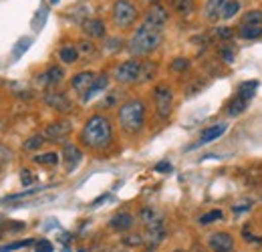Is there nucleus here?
Segmentation results:
<instances>
[{
	"label": "nucleus",
	"mask_w": 262,
	"mask_h": 252,
	"mask_svg": "<svg viewBox=\"0 0 262 252\" xmlns=\"http://www.w3.org/2000/svg\"><path fill=\"white\" fill-rule=\"evenodd\" d=\"M79 139L91 152H105L113 143V125L109 117H105L103 113L91 115L85 121Z\"/></svg>",
	"instance_id": "nucleus-1"
},
{
	"label": "nucleus",
	"mask_w": 262,
	"mask_h": 252,
	"mask_svg": "<svg viewBox=\"0 0 262 252\" xmlns=\"http://www.w3.org/2000/svg\"><path fill=\"white\" fill-rule=\"evenodd\" d=\"M117 119H119V127L127 133V135H139L145 127L147 121V105L143 99H127L125 103L119 105L117 111Z\"/></svg>",
	"instance_id": "nucleus-2"
},
{
	"label": "nucleus",
	"mask_w": 262,
	"mask_h": 252,
	"mask_svg": "<svg viewBox=\"0 0 262 252\" xmlns=\"http://www.w3.org/2000/svg\"><path fill=\"white\" fill-rule=\"evenodd\" d=\"M161 40H163V30H157V28L141 22L135 28V32L131 34L129 42H127V51L133 57H147L159 48Z\"/></svg>",
	"instance_id": "nucleus-3"
},
{
	"label": "nucleus",
	"mask_w": 262,
	"mask_h": 252,
	"mask_svg": "<svg viewBox=\"0 0 262 252\" xmlns=\"http://www.w3.org/2000/svg\"><path fill=\"white\" fill-rule=\"evenodd\" d=\"M111 16H113V22H115L117 28H129L135 24V20L139 16V10H137L133 0H115Z\"/></svg>",
	"instance_id": "nucleus-4"
},
{
	"label": "nucleus",
	"mask_w": 262,
	"mask_h": 252,
	"mask_svg": "<svg viewBox=\"0 0 262 252\" xmlns=\"http://www.w3.org/2000/svg\"><path fill=\"white\" fill-rule=\"evenodd\" d=\"M153 103L159 119H167L173 111V89L167 83H159L153 87Z\"/></svg>",
	"instance_id": "nucleus-5"
},
{
	"label": "nucleus",
	"mask_w": 262,
	"mask_h": 252,
	"mask_svg": "<svg viewBox=\"0 0 262 252\" xmlns=\"http://www.w3.org/2000/svg\"><path fill=\"white\" fill-rule=\"evenodd\" d=\"M115 81L123 83V85H131V83H141V75H143V61L139 59H129L123 61L115 67Z\"/></svg>",
	"instance_id": "nucleus-6"
},
{
	"label": "nucleus",
	"mask_w": 262,
	"mask_h": 252,
	"mask_svg": "<svg viewBox=\"0 0 262 252\" xmlns=\"http://www.w3.org/2000/svg\"><path fill=\"white\" fill-rule=\"evenodd\" d=\"M167 20H169V12L161 4H151L149 10L145 12V18H143L145 24H149V26H153L157 30H163V26L167 24Z\"/></svg>",
	"instance_id": "nucleus-7"
},
{
	"label": "nucleus",
	"mask_w": 262,
	"mask_h": 252,
	"mask_svg": "<svg viewBox=\"0 0 262 252\" xmlns=\"http://www.w3.org/2000/svg\"><path fill=\"white\" fill-rule=\"evenodd\" d=\"M45 103H47L49 107L61 111V113H67V111L73 109V103H71V99H69V95H67L65 91L49 89V91L45 93Z\"/></svg>",
	"instance_id": "nucleus-8"
},
{
	"label": "nucleus",
	"mask_w": 262,
	"mask_h": 252,
	"mask_svg": "<svg viewBox=\"0 0 262 252\" xmlns=\"http://www.w3.org/2000/svg\"><path fill=\"white\" fill-rule=\"evenodd\" d=\"M208 246L212 252H234V236L228 232H214L208 238Z\"/></svg>",
	"instance_id": "nucleus-9"
},
{
	"label": "nucleus",
	"mask_w": 262,
	"mask_h": 252,
	"mask_svg": "<svg viewBox=\"0 0 262 252\" xmlns=\"http://www.w3.org/2000/svg\"><path fill=\"white\" fill-rule=\"evenodd\" d=\"M71 133V123L69 121H65V119H61V121H53V123H49L47 125V129H45V137H47V141H65V137Z\"/></svg>",
	"instance_id": "nucleus-10"
},
{
	"label": "nucleus",
	"mask_w": 262,
	"mask_h": 252,
	"mask_svg": "<svg viewBox=\"0 0 262 252\" xmlns=\"http://www.w3.org/2000/svg\"><path fill=\"white\" fill-rule=\"evenodd\" d=\"M97 79V75L93 73V71H81V73H77L73 79H71V87H73V91L77 93V95H85L87 91H89V87L93 85V81Z\"/></svg>",
	"instance_id": "nucleus-11"
},
{
	"label": "nucleus",
	"mask_w": 262,
	"mask_h": 252,
	"mask_svg": "<svg viewBox=\"0 0 262 252\" xmlns=\"http://www.w3.org/2000/svg\"><path fill=\"white\" fill-rule=\"evenodd\" d=\"M63 160H65L67 172H73V170L81 164V160H83L81 147L75 145V143H65V147H63Z\"/></svg>",
	"instance_id": "nucleus-12"
},
{
	"label": "nucleus",
	"mask_w": 262,
	"mask_h": 252,
	"mask_svg": "<svg viewBox=\"0 0 262 252\" xmlns=\"http://www.w3.org/2000/svg\"><path fill=\"white\" fill-rule=\"evenodd\" d=\"M226 129H228V123H214V125L206 127V129L202 131V135H200L198 145H206V143H212V141L220 139V137L226 133Z\"/></svg>",
	"instance_id": "nucleus-13"
},
{
	"label": "nucleus",
	"mask_w": 262,
	"mask_h": 252,
	"mask_svg": "<svg viewBox=\"0 0 262 252\" xmlns=\"http://www.w3.org/2000/svg\"><path fill=\"white\" fill-rule=\"evenodd\" d=\"M228 2H230V0H208V2L204 4V16H206L210 22L220 20Z\"/></svg>",
	"instance_id": "nucleus-14"
},
{
	"label": "nucleus",
	"mask_w": 262,
	"mask_h": 252,
	"mask_svg": "<svg viewBox=\"0 0 262 252\" xmlns=\"http://www.w3.org/2000/svg\"><path fill=\"white\" fill-rule=\"evenodd\" d=\"M83 32L89 38H103L105 32H107V26L101 18H89V20L83 22Z\"/></svg>",
	"instance_id": "nucleus-15"
},
{
	"label": "nucleus",
	"mask_w": 262,
	"mask_h": 252,
	"mask_svg": "<svg viewBox=\"0 0 262 252\" xmlns=\"http://www.w3.org/2000/svg\"><path fill=\"white\" fill-rule=\"evenodd\" d=\"M133 216H131L129 212H125V210H121V212H117L111 220H109V226H111V230H115V232H127L131 230V226H133Z\"/></svg>",
	"instance_id": "nucleus-16"
},
{
	"label": "nucleus",
	"mask_w": 262,
	"mask_h": 252,
	"mask_svg": "<svg viewBox=\"0 0 262 252\" xmlns=\"http://www.w3.org/2000/svg\"><path fill=\"white\" fill-rule=\"evenodd\" d=\"M107 87H109V77H107L105 73H101V75H97V79L93 81V85L89 87V91H87V93H85V95L81 97V101H83V103H89V101H91V99H93L95 95H99V93H103V91H105Z\"/></svg>",
	"instance_id": "nucleus-17"
},
{
	"label": "nucleus",
	"mask_w": 262,
	"mask_h": 252,
	"mask_svg": "<svg viewBox=\"0 0 262 252\" xmlns=\"http://www.w3.org/2000/svg\"><path fill=\"white\" fill-rule=\"evenodd\" d=\"M63 79H65V71H63V67H59V65L49 67V69L42 73V77H40V81H42L45 85H49V87L59 85Z\"/></svg>",
	"instance_id": "nucleus-18"
},
{
	"label": "nucleus",
	"mask_w": 262,
	"mask_h": 252,
	"mask_svg": "<svg viewBox=\"0 0 262 252\" xmlns=\"http://www.w3.org/2000/svg\"><path fill=\"white\" fill-rule=\"evenodd\" d=\"M256 89H258V81H244V83L238 87L236 97H240L242 101L250 103V101H252V97L256 95Z\"/></svg>",
	"instance_id": "nucleus-19"
},
{
	"label": "nucleus",
	"mask_w": 262,
	"mask_h": 252,
	"mask_svg": "<svg viewBox=\"0 0 262 252\" xmlns=\"http://www.w3.org/2000/svg\"><path fill=\"white\" fill-rule=\"evenodd\" d=\"M171 8L180 16H190L196 10V0H171Z\"/></svg>",
	"instance_id": "nucleus-20"
},
{
	"label": "nucleus",
	"mask_w": 262,
	"mask_h": 252,
	"mask_svg": "<svg viewBox=\"0 0 262 252\" xmlns=\"http://www.w3.org/2000/svg\"><path fill=\"white\" fill-rule=\"evenodd\" d=\"M240 26H262L260 8H254V10L244 12V16H242V20H240Z\"/></svg>",
	"instance_id": "nucleus-21"
},
{
	"label": "nucleus",
	"mask_w": 262,
	"mask_h": 252,
	"mask_svg": "<svg viewBox=\"0 0 262 252\" xmlns=\"http://www.w3.org/2000/svg\"><path fill=\"white\" fill-rule=\"evenodd\" d=\"M79 51H77V46H71V44H67V46H63L61 51H59V59L65 63V65H73V63H77L79 61Z\"/></svg>",
	"instance_id": "nucleus-22"
},
{
	"label": "nucleus",
	"mask_w": 262,
	"mask_h": 252,
	"mask_svg": "<svg viewBox=\"0 0 262 252\" xmlns=\"http://www.w3.org/2000/svg\"><path fill=\"white\" fill-rule=\"evenodd\" d=\"M246 107H248V103H246V101H242L240 97H234V99L228 103L226 113H228L230 117H238V115H242V113L246 111Z\"/></svg>",
	"instance_id": "nucleus-23"
},
{
	"label": "nucleus",
	"mask_w": 262,
	"mask_h": 252,
	"mask_svg": "<svg viewBox=\"0 0 262 252\" xmlns=\"http://www.w3.org/2000/svg\"><path fill=\"white\" fill-rule=\"evenodd\" d=\"M77 51H79V55H83V57H87V59H95V57H97V46H95L91 40H79Z\"/></svg>",
	"instance_id": "nucleus-24"
},
{
	"label": "nucleus",
	"mask_w": 262,
	"mask_h": 252,
	"mask_svg": "<svg viewBox=\"0 0 262 252\" xmlns=\"http://www.w3.org/2000/svg\"><path fill=\"white\" fill-rule=\"evenodd\" d=\"M32 160H34V164H40V166H57L59 164V154L57 152H47V154L34 156Z\"/></svg>",
	"instance_id": "nucleus-25"
},
{
	"label": "nucleus",
	"mask_w": 262,
	"mask_h": 252,
	"mask_svg": "<svg viewBox=\"0 0 262 252\" xmlns=\"http://www.w3.org/2000/svg\"><path fill=\"white\" fill-rule=\"evenodd\" d=\"M218 220H224V212H222V210H210V212L202 214L198 222H200L202 226H208V224H214V222H218Z\"/></svg>",
	"instance_id": "nucleus-26"
},
{
	"label": "nucleus",
	"mask_w": 262,
	"mask_h": 252,
	"mask_svg": "<svg viewBox=\"0 0 262 252\" xmlns=\"http://www.w3.org/2000/svg\"><path fill=\"white\" fill-rule=\"evenodd\" d=\"M238 34L246 40H254V38H260L262 36V26H240L238 28Z\"/></svg>",
	"instance_id": "nucleus-27"
},
{
	"label": "nucleus",
	"mask_w": 262,
	"mask_h": 252,
	"mask_svg": "<svg viewBox=\"0 0 262 252\" xmlns=\"http://www.w3.org/2000/svg\"><path fill=\"white\" fill-rule=\"evenodd\" d=\"M139 220H141L145 226H151V224L159 222V218H157V214H155L153 208H141V210H139Z\"/></svg>",
	"instance_id": "nucleus-28"
},
{
	"label": "nucleus",
	"mask_w": 262,
	"mask_h": 252,
	"mask_svg": "<svg viewBox=\"0 0 262 252\" xmlns=\"http://www.w3.org/2000/svg\"><path fill=\"white\" fill-rule=\"evenodd\" d=\"M45 141H47V137H45L42 133H38V135H32L30 139H26V143H24V149H28V152H36V149H40V147L45 145Z\"/></svg>",
	"instance_id": "nucleus-29"
},
{
	"label": "nucleus",
	"mask_w": 262,
	"mask_h": 252,
	"mask_svg": "<svg viewBox=\"0 0 262 252\" xmlns=\"http://www.w3.org/2000/svg\"><path fill=\"white\" fill-rule=\"evenodd\" d=\"M28 48H30V38L24 36V38H20V40L16 42V46L12 48V57H14V59H20Z\"/></svg>",
	"instance_id": "nucleus-30"
},
{
	"label": "nucleus",
	"mask_w": 262,
	"mask_h": 252,
	"mask_svg": "<svg viewBox=\"0 0 262 252\" xmlns=\"http://www.w3.org/2000/svg\"><path fill=\"white\" fill-rule=\"evenodd\" d=\"M238 12H240V2H238V0H230V2L226 4V8H224L222 18H224V20H230V18H234Z\"/></svg>",
	"instance_id": "nucleus-31"
},
{
	"label": "nucleus",
	"mask_w": 262,
	"mask_h": 252,
	"mask_svg": "<svg viewBox=\"0 0 262 252\" xmlns=\"http://www.w3.org/2000/svg\"><path fill=\"white\" fill-rule=\"evenodd\" d=\"M171 71H176V73H184V71H188L190 67H192V63H190V59H186V57H178V59H173L171 61Z\"/></svg>",
	"instance_id": "nucleus-32"
},
{
	"label": "nucleus",
	"mask_w": 262,
	"mask_h": 252,
	"mask_svg": "<svg viewBox=\"0 0 262 252\" xmlns=\"http://www.w3.org/2000/svg\"><path fill=\"white\" fill-rule=\"evenodd\" d=\"M30 244H34V240H30V238H26V240H16V242H10V244L0 246V252L18 250V248H26V246H30Z\"/></svg>",
	"instance_id": "nucleus-33"
},
{
	"label": "nucleus",
	"mask_w": 262,
	"mask_h": 252,
	"mask_svg": "<svg viewBox=\"0 0 262 252\" xmlns=\"http://www.w3.org/2000/svg\"><path fill=\"white\" fill-rule=\"evenodd\" d=\"M157 71V65L151 61H143V75H141V83H147Z\"/></svg>",
	"instance_id": "nucleus-34"
},
{
	"label": "nucleus",
	"mask_w": 262,
	"mask_h": 252,
	"mask_svg": "<svg viewBox=\"0 0 262 252\" xmlns=\"http://www.w3.org/2000/svg\"><path fill=\"white\" fill-rule=\"evenodd\" d=\"M214 34H216L220 40H230V38L234 36V30H232L230 26L220 24V26H216V28H214Z\"/></svg>",
	"instance_id": "nucleus-35"
},
{
	"label": "nucleus",
	"mask_w": 262,
	"mask_h": 252,
	"mask_svg": "<svg viewBox=\"0 0 262 252\" xmlns=\"http://www.w3.org/2000/svg\"><path fill=\"white\" fill-rule=\"evenodd\" d=\"M47 14H49V10H47V8H40V12L34 16V22H32V28H34V30H40V28H42V24H45V20H47Z\"/></svg>",
	"instance_id": "nucleus-36"
},
{
	"label": "nucleus",
	"mask_w": 262,
	"mask_h": 252,
	"mask_svg": "<svg viewBox=\"0 0 262 252\" xmlns=\"http://www.w3.org/2000/svg\"><path fill=\"white\" fill-rule=\"evenodd\" d=\"M218 55H220L228 65H230V63H234V51H232V46H220Z\"/></svg>",
	"instance_id": "nucleus-37"
},
{
	"label": "nucleus",
	"mask_w": 262,
	"mask_h": 252,
	"mask_svg": "<svg viewBox=\"0 0 262 252\" xmlns=\"http://www.w3.org/2000/svg\"><path fill=\"white\" fill-rule=\"evenodd\" d=\"M34 252H53V242H49V240H38L36 244H34Z\"/></svg>",
	"instance_id": "nucleus-38"
},
{
	"label": "nucleus",
	"mask_w": 262,
	"mask_h": 252,
	"mask_svg": "<svg viewBox=\"0 0 262 252\" xmlns=\"http://www.w3.org/2000/svg\"><path fill=\"white\" fill-rule=\"evenodd\" d=\"M38 192V188H34V190H26V192H20V194H12V196H8L6 200L8 202H12V200H20V198H28V196H32V194H36Z\"/></svg>",
	"instance_id": "nucleus-39"
},
{
	"label": "nucleus",
	"mask_w": 262,
	"mask_h": 252,
	"mask_svg": "<svg viewBox=\"0 0 262 252\" xmlns=\"http://www.w3.org/2000/svg\"><path fill=\"white\" fill-rule=\"evenodd\" d=\"M123 46V40L121 38H109V42H105V48L107 51H117Z\"/></svg>",
	"instance_id": "nucleus-40"
},
{
	"label": "nucleus",
	"mask_w": 262,
	"mask_h": 252,
	"mask_svg": "<svg viewBox=\"0 0 262 252\" xmlns=\"http://www.w3.org/2000/svg\"><path fill=\"white\" fill-rule=\"evenodd\" d=\"M155 172H159V174H169L171 172V164L169 162H159V164H155V168H153Z\"/></svg>",
	"instance_id": "nucleus-41"
},
{
	"label": "nucleus",
	"mask_w": 262,
	"mask_h": 252,
	"mask_svg": "<svg viewBox=\"0 0 262 252\" xmlns=\"http://www.w3.org/2000/svg\"><path fill=\"white\" fill-rule=\"evenodd\" d=\"M20 182H22V186H30V184L34 182V178L30 176V172H28V170H22V174H20Z\"/></svg>",
	"instance_id": "nucleus-42"
},
{
	"label": "nucleus",
	"mask_w": 262,
	"mask_h": 252,
	"mask_svg": "<svg viewBox=\"0 0 262 252\" xmlns=\"http://www.w3.org/2000/svg\"><path fill=\"white\" fill-rule=\"evenodd\" d=\"M143 242V236H139V234H133L131 238H125V244H129V246H139Z\"/></svg>",
	"instance_id": "nucleus-43"
},
{
	"label": "nucleus",
	"mask_w": 262,
	"mask_h": 252,
	"mask_svg": "<svg viewBox=\"0 0 262 252\" xmlns=\"http://www.w3.org/2000/svg\"><path fill=\"white\" fill-rule=\"evenodd\" d=\"M10 160V152L6 149V147H0V166L4 164V162H8Z\"/></svg>",
	"instance_id": "nucleus-44"
},
{
	"label": "nucleus",
	"mask_w": 262,
	"mask_h": 252,
	"mask_svg": "<svg viewBox=\"0 0 262 252\" xmlns=\"http://www.w3.org/2000/svg\"><path fill=\"white\" fill-rule=\"evenodd\" d=\"M143 2H147V4H157V0H143Z\"/></svg>",
	"instance_id": "nucleus-45"
},
{
	"label": "nucleus",
	"mask_w": 262,
	"mask_h": 252,
	"mask_svg": "<svg viewBox=\"0 0 262 252\" xmlns=\"http://www.w3.org/2000/svg\"><path fill=\"white\" fill-rule=\"evenodd\" d=\"M51 2H53V4H57V2H59V0H51Z\"/></svg>",
	"instance_id": "nucleus-46"
},
{
	"label": "nucleus",
	"mask_w": 262,
	"mask_h": 252,
	"mask_svg": "<svg viewBox=\"0 0 262 252\" xmlns=\"http://www.w3.org/2000/svg\"><path fill=\"white\" fill-rule=\"evenodd\" d=\"M79 252H89V250H85V248H81V250H79Z\"/></svg>",
	"instance_id": "nucleus-47"
},
{
	"label": "nucleus",
	"mask_w": 262,
	"mask_h": 252,
	"mask_svg": "<svg viewBox=\"0 0 262 252\" xmlns=\"http://www.w3.org/2000/svg\"><path fill=\"white\" fill-rule=\"evenodd\" d=\"M173 252H186V250H173Z\"/></svg>",
	"instance_id": "nucleus-48"
},
{
	"label": "nucleus",
	"mask_w": 262,
	"mask_h": 252,
	"mask_svg": "<svg viewBox=\"0 0 262 252\" xmlns=\"http://www.w3.org/2000/svg\"><path fill=\"white\" fill-rule=\"evenodd\" d=\"M63 252H71V250H63Z\"/></svg>",
	"instance_id": "nucleus-49"
}]
</instances>
